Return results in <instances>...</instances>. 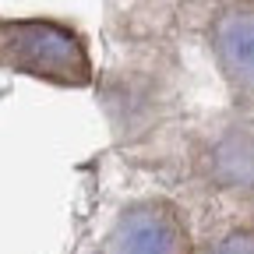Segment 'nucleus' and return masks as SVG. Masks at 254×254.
Instances as JSON below:
<instances>
[{
	"label": "nucleus",
	"instance_id": "obj_1",
	"mask_svg": "<svg viewBox=\"0 0 254 254\" xmlns=\"http://www.w3.org/2000/svg\"><path fill=\"white\" fill-rule=\"evenodd\" d=\"M0 71L53 88H88L95 81L92 43L64 18H0Z\"/></svg>",
	"mask_w": 254,
	"mask_h": 254
},
{
	"label": "nucleus",
	"instance_id": "obj_2",
	"mask_svg": "<svg viewBox=\"0 0 254 254\" xmlns=\"http://www.w3.org/2000/svg\"><path fill=\"white\" fill-rule=\"evenodd\" d=\"M190 226L170 198L127 201L106 233V254H190Z\"/></svg>",
	"mask_w": 254,
	"mask_h": 254
},
{
	"label": "nucleus",
	"instance_id": "obj_3",
	"mask_svg": "<svg viewBox=\"0 0 254 254\" xmlns=\"http://www.w3.org/2000/svg\"><path fill=\"white\" fill-rule=\"evenodd\" d=\"M205 39L222 81L244 99H254V0H219Z\"/></svg>",
	"mask_w": 254,
	"mask_h": 254
},
{
	"label": "nucleus",
	"instance_id": "obj_4",
	"mask_svg": "<svg viewBox=\"0 0 254 254\" xmlns=\"http://www.w3.org/2000/svg\"><path fill=\"white\" fill-rule=\"evenodd\" d=\"M201 177L233 198H254V127L230 120L201 145Z\"/></svg>",
	"mask_w": 254,
	"mask_h": 254
},
{
	"label": "nucleus",
	"instance_id": "obj_5",
	"mask_svg": "<svg viewBox=\"0 0 254 254\" xmlns=\"http://www.w3.org/2000/svg\"><path fill=\"white\" fill-rule=\"evenodd\" d=\"M208 254H254V226H233L226 230Z\"/></svg>",
	"mask_w": 254,
	"mask_h": 254
},
{
	"label": "nucleus",
	"instance_id": "obj_6",
	"mask_svg": "<svg viewBox=\"0 0 254 254\" xmlns=\"http://www.w3.org/2000/svg\"><path fill=\"white\" fill-rule=\"evenodd\" d=\"M190 4H219V0H190Z\"/></svg>",
	"mask_w": 254,
	"mask_h": 254
}]
</instances>
